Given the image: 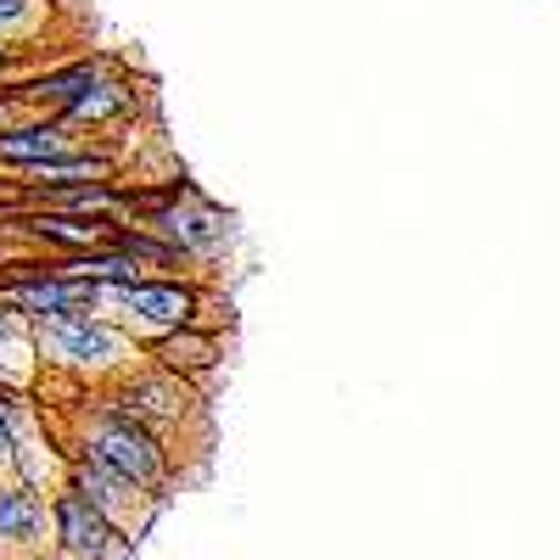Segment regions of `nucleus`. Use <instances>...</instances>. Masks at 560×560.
<instances>
[{"label": "nucleus", "mask_w": 560, "mask_h": 560, "mask_svg": "<svg viewBox=\"0 0 560 560\" xmlns=\"http://www.w3.org/2000/svg\"><path fill=\"white\" fill-rule=\"evenodd\" d=\"M90 459L113 465L124 482H158V477H163V454H158L152 432L140 427L135 415H124V409L107 415L102 427L90 432Z\"/></svg>", "instance_id": "nucleus-1"}, {"label": "nucleus", "mask_w": 560, "mask_h": 560, "mask_svg": "<svg viewBox=\"0 0 560 560\" xmlns=\"http://www.w3.org/2000/svg\"><path fill=\"white\" fill-rule=\"evenodd\" d=\"M39 342L51 348L57 359L68 364H107L124 353L118 331H107L102 319H90L84 308H68V314H39Z\"/></svg>", "instance_id": "nucleus-2"}, {"label": "nucleus", "mask_w": 560, "mask_h": 560, "mask_svg": "<svg viewBox=\"0 0 560 560\" xmlns=\"http://www.w3.org/2000/svg\"><path fill=\"white\" fill-rule=\"evenodd\" d=\"M57 527H62L68 549H73V555H84V560H96V555L124 560V555H129V544H113L107 510H96L79 488H73V493H62V504H57Z\"/></svg>", "instance_id": "nucleus-3"}, {"label": "nucleus", "mask_w": 560, "mask_h": 560, "mask_svg": "<svg viewBox=\"0 0 560 560\" xmlns=\"http://www.w3.org/2000/svg\"><path fill=\"white\" fill-rule=\"evenodd\" d=\"M124 314L147 319V325H163V331H179V325H191L197 314V292L191 287H147V280H135L124 292H107Z\"/></svg>", "instance_id": "nucleus-4"}, {"label": "nucleus", "mask_w": 560, "mask_h": 560, "mask_svg": "<svg viewBox=\"0 0 560 560\" xmlns=\"http://www.w3.org/2000/svg\"><path fill=\"white\" fill-rule=\"evenodd\" d=\"M73 152V135H68V118H51V124H23V129H0V163H51Z\"/></svg>", "instance_id": "nucleus-5"}, {"label": "nucleus", "mask_w": 560, "mask_h": 560, "mask_svg": "<svg viewBox=\"0 0 560 560\" xmlns=\"http://www.w3.org/2000/svg\"><path fill=\"white\" fill-rule=\"evenodd\" d=\"M34 191H57V185H96L113 179V158H90V152H62L51 163H28L23 168Z\"/></svg>", "instance_id": "nucleus-6"}, {"label": "nucleus", "mask_w": 560, "mask_h": 560, "mask_svg": "<svg viewBox=\"0 0 560 560\" xmlns=\"http://www.w3.org/2000/svg\"><path fill=\"white\" fill-rule=\"evenodd\" d=\"M45 527V504L28 493V488H12V493H0V538H12V544H23V538H34Z\"/></svg>", "instance_id": "nucleus-7"}, {"label": "nucleus", "mask_w": 560, "mask_h": 560, "mask_svg": "<svg viewBox=\"0 0 560 560\" xmlns=\"http://www.w3.org/2000/svg\"><path fill=\"white\" fill-rule=\"evenodd\" d=\"M124 107H129V90L96 79L84 96H73V102L62 107V118H68V124H102V118H113V113H124Z\"/></svg>", "instance_id": "nucleus-8"}, {"label": "nucleus", "mask_w": 560, "mask_h": 560, "mask_svg": "<svg viewBox=\"0 0 560 560\" xmlns=\"http://www.w3.org/2000/svg\"><path fill=\"white\" fill-rule=\"evenodd\" d=\"M124 477L113 471V465H102V459H90V465H79V493L90 499V504H96V510H107V516H113V510H118V499H124Z\"/></svg>", "instance_id": "nucleus-9"}, {"label": "nucleus", "mask_w": 560, "mask_h": 560, "mask_svg": "<svg viewBox=\"0 0 560 560\" xmlns=\"http://www.w3.org/2000/svg\"><path fill=\"white\" fill-rule=\"evenodd\" d=\"M124 398H129V404H124V415H135V420H140V415H179V409H174V404H179V393H174L168 382H135Z\"/></svg>", "instance_id": "nucleus-10"}, {"label": "nucleus", "mask_w": 560, "mask_h": 560, "mask_svg": "<svg viewBox=\"0 0 560 560\" xmlns=\"http://www.w3.org/2000/svg\"><path fill=\"white\" fill-rule=\"evenodd\" d=\"M18 331H23V308L18 303H0V353H12Z\"/></svg>", "instance_id": "nucleus-11"}, {"label": "nucleus", "mask_w": 560, "mask_h": 560, "mask_svg": "<svg viewBox=\"0 0 560 560\" xmlns=\"http://www.w3.org/2000/svg\"><path fill=\"white\" fill-rule=\"evenodd\" d=\"M28 96L23 90H12V96H0V129H12V118H18V107H23Z\"/></svg>", "instance_id": "nucleus-12"}, {"label": "nucleus", "mask_w": 560, "mask_h": 560, "mask_svg": "<svg viewBox=\"0 0 560 560\" xmlns=\"http://www.w3.org/2000/svg\"><path fill=\"white\" fill-rule=\"evenodd\" d=\"M23 12H28V0H0V28L23 23Z\"/></svg>", "instance_id": "nucleus-13"}, {"label": "nucleus", "mask_w": 560, "mask_h": 560, "mask_svg": "<svg viewBox=\"0 0 560 560\" xmlns=\"http://www.w3.org/2000/svg\"><path fill=\"white\" fill-rule=\"evenodd\" d=\"M12 57H18V51H12V45H0V68H7V62H12Z\"/></svg>", "instance_id": "nucleus-14"}]
</instances>
